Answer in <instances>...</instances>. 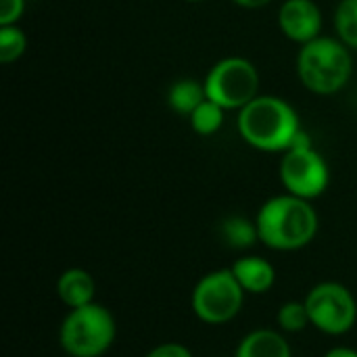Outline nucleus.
I'll use <instances>...</instances> for the list:
<instances>
[{
  "instance_id": "4be33fe9",
  "label": "nucleus",
  "mask_w": 357,
  "mask_h": 357,
  "mask_svg": "<svg viewBox=\"0 0 357 357\" xmlns=\"http://www.w3.org/2000/svg\"><path fill=\"white\" fill-rule=\"evenodd\" d=\"M232 2L243 6V8H261V6L270 4L272 0H232Z\"/></svg>"
},
{
  "instance_id": "5701e85b",
  "label": "nucleus",
  "mask_w": 357,
  "mask_h": 357,
  "mask_svg": "<svg viewBox=\"0 0 357 357\" xmlns=\"http://www.w3.org/2000/svg\"><path fill=\"white\" fill-rule=\"evenodd\" d=\"M184 2H203V0H184Z\"/></svg>"
},
{
  "instance_id": "9d476101",
  "label": "nucleus",
  "mask_w": 357,
  "mask_h": 357,
  "mask_svg": "<svg viewBox=\"0 0 357 357\" xmlns=\"http://www.w3.org/2000/svg\"><path fill=\"white\" fill-rule=\"evenodd\" d=\"M230 270H232L234 278L238 280V284L243 287V291L251 293V295L268 293L276 280L274 266L268 259L257 257V255L241 257L238 261H234V266Z\"/></svg>"
},
{
  "instance_id": "aec40b11",
  "label": "nucleus",
  "mask_w": 357,
  "mask_h": 357,
  "mask_svg": "<svg viewBox=\"0 0 357 357\" xmlns=\"http://www.w3.org/2000/svg\"><path fill=\"white\" fill-rule=\"evenodd\" d=\"M144 357H192L190 349L180 343H161L155 349H151Z\"/></svg>"
},
{
  "instance_id": "6e6552de",
  "label": "nucleus",
  "mask_w": 357,
  "mask_h": 357,
  "mask_svg": "<svg viewBox=\"0 0 357 357\" xmlns=\"http://www.w3.org/2000/svg\"><path fill=\"white\" fill-rule=\"evenodd\" d=\"M280 180L289 195L312 201L328 188L331 174L324 157L314 151L312 144H303L284 151L280 161Z\"/></svg>"
},
{
  "instance_id": "f8f14e48",
  "label": "nucleus",
  "mask_w": 357,
  "mask_h": 357,
  "mask_svg": "<svg viewBox=\"0 0 357 357\" xmlns=\"http://www.w3.org/2000/svg\"><path fill=\"white\" fill-rule=\"evenodd\" d=\"M234 357H293V354L282 333L257 328L238 343Z\"/></svg>"
},
{
  "instance_id": "0eeeda50",
  "label": "nucleus",
  "mask_w": 357,
  "mask_h": 357,
  "mask_svg": "<svg viewBox=\"0 0 357 357\" xmlns=\"http://www.w3.org/2000/svg\"><path fill=\"white\" fill-rule=\"evenodd\" d=\"M312 326L324 335L341 337L356 326L357 303L351 291L339 282H320L305 295Z\"/></svg>"
},
{
  "instance_id": "1a4fd4ad",
  "label": "nucleus",
  "mask_w": 357,
  "mask_h": 357,
  "mask_svg": "<svg viewBox=\"0 0 357 357\" xmlns=\"http://www.w3.org/2000/svg\"><path fill=\"white\" fill-rule=\"evenodd\" d=\"M282 33L299 44H307L320 36L322 10L314 0H284L278 13Z\"/></svg>"
},
{
  "instance_id": "20e7f679",
  "label": "nucleus",
  "mask_w": 357,
  "mask_h": 357,
  "mask_svg": "<svg viewBox=\"0 0 357 357\" xmlns=\"http://www.w3.org/2000/svg\"><path fill=\"white\" fill-rule=\"evenodd\" d=\"M115 337V318L98 303L69 310L59 331V343L69 357H100L111 349Z\"/></svg>"
},
{
  "instance_id": "ddd939ff",
  "label": "nucleus",
  "mask_w": 357,
  "mask_h": 357,
  "mask_svg": "<svg viewBox=\"0 0 357 357\" xmlns=\"http://www.w3.org/2000/svg\"><path fill=\"white\" fill-rule=\"evenodd\" d=\"M205 98H207L205 84L190 79V77L174 82L169 92H167V105L172 107V111L178 115H188V117Z\"/></svg>"
},
{
  "instance_id": "4468645a",
  "label": "nucleus",
  "mask_w": 357,
  "mask_h": 357,
  "mask_svg": "<svg viewBox=\"0 0 357 357\" xmlns=\"http://www.w3.org/2000/svg\"><path fill=\"white\" fill-rule=\"evenodd\" d=\"M224 111L218 102L205 98L190 115V126L199 136H213L224 126Z\"/></svg>"
},
{
  "instance_id": "dca6fc26",
  "label": "nucleus",
  "mask_w": 357,
  "mask_h": 357,
  "mask_svg": "<svg viewBox=\"0 0 357 357\" xmlns=\"http://www.w3.org/2000/svg\"><path fill=\"white\" fill-rule=\"evenodd\" d=\"M339 40L357 50V0H341L335 13Z\"/></svg>"
},
{
  "instance_id": "f257e3e1",
  "label": "nucleus",
  "mask_w": 357,
  "mask_h": 357,
  "mask_svg": "<svg viewBox=\"0 0 357 357\" xmlns=\"http://www.w3.org/2000/svg\"><path fill=\"white\" fill-rule=\"evenodd\" d=\"M259 241L274 251H299L318 234V213L307 199L280 195L268 199L255 218Z\"/></svg>"
},
{
  "instance_id": "f03ea898",
  "label": "nucleus",
  "mask_w": 357,
  "mask_h": 357,
  "mask_svg": "<svg viewBox=\"0 0 357 357\" xmlns=\"http://www.w3.org/2000/svg\"><path fill=\"white\" fill-rule=\"evenodd\" d=\"M238 132L257 151H289L301 132L297 111L278 96H255L238 111Z\"/></svg>"
},
{
  "instance_id": "412c9836",
  "label": "nucleus",
  "mask_w": 357,
  "mask_h": 357,
  "mask_svg": "<svg viewBox=\"0 0 357 357\" xmlns=\"http://www.w3.org/2000/svg\"><path fill=\"white\" fill-rule=\"evenodd\" d=\"M324 357H357V351L351 347H333Z\"/></svg>"
},
{
  "instance_id": "7ed1b4c3",
  "label": "nucleus",
  "mask_w": 357,
  "mask_h": 357,
  "mask_svg": "<svg viewBox=\"0 0 357 357\" xmlns=\"http://www.w3.org/2000/svg\"><path fill=\"white\" fill-rule=\"evenodd\" d=\"M354 71L349 46L335 38L318 36L303 44L297 56L301 84L316 94H335L349 82Z\"/></svg>"
},
{
  "instance_id": "6ab92c4d",
  "label": "nucleus",
  "mask_w": 357,
  "mask_h": 357,
  "mask_svg": "<svg viewBox=\"0 0 357 357\" xmlns=\"http://www.w3.org/2000/svg\"><path fill=\"white\" fill-rule=\"evenodd\" d=\"M25 10V0H0V25H17Z\"/></svg>"
},
{
  "instance_id": "39448f33",
  "label": "nucleus",
  "mask_w": 357,
  "mask_h": 357,
  "mask_svg": "<svg viewBox=\"0 0 357 357\" xmlns=\"http://www.w3.org/2000/svg\"><path fill=\"white\" fill-rule=\"evenodd\" d=\"M245 295L230 268L213 270L195 284L190 305L201 322L220 326L241 314Z\"/></svg>"
},
{
  "instance_id": "423d86ee",
  "label": "nucleus",
  "mask_w": 357,
  "mask_h": 357,
  "mask_svg": "<svg viewBox=\"0 0 357 357\" xmlns=\"http://www.w3.org/2000/svg\"><path fill=\"white\" fill-rule=\"evenodd\" d=\"M205 94L222 109L247 107L259 90V73L255 65L243 56H228L218 61L205 77Z\"/></svg>"
},
{
  "instance_id": "a211bd4d",
  "label": "nucleus",
  "mask_w": 357,
  "mask_h": 357,
  "mask_svg": "<svg viewBox=\"0 0 357 357\" xmlns=\"http://www.w3.org/2000/svg\"><path fill=\"white\" fill-rule=\"evenodd\" d=\"M27 38L17 25H0V63L8 65L23 56Z\"/></svg>"
},
{
  "instance_id": "f3484780",
  "label": "nucleus",
  "mask_w": 357,
  "mask_h": 357,
  "mask_svg": "<svg viewBox=\"0 0 357 357\" xmlns=\"http://www.w3.org/2000/svg\"><path fill=\"white\" fill-rule=\"evenodd\" d=\"M276 322H278V328L282 333H301L307 326H312L305 301H287V303H282L278 314H276Z\"/></svg>"
},
{
  "instance_id": "2eb2a0df",
  "label": "nucleus",
  "mask_w": 357,
  "mask_h": 357,
  "mask_svg": "<svg viewBox=\"0 0 357 357\" xmlns=\"http://www.w3.org/2000/svg\"><path fill=\"white\" fill-rule=\"evenodd\" d=\"M222 236L230 247H236V249L251 247L255 241H259L255 222H249L241 215H234L222 222Z\"/></svg>"
},
{
  "instance_id": "9b49d317",
  "label": "nucleus",
  "mask_w": 357,
  "mask_h": 357,
  "mask_svg": "<svg viewBox=\"0 0 357 357\" xmlns=\"http://www.w3.org/2000/svg\"><path fill=\"white\" fill-rule=\"evenodd\" d=\"M94 293H96V282L92 274L82 268L65 270L56 280V295L63 301V305H67L69 310H77L94 303Z\"/></svg>"
}]
</instances>
